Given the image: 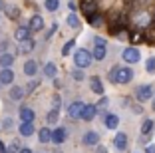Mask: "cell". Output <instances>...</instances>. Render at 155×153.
I'll use <instances>...</instances> for the list:
<instances>
[{"mask_svg":"<svg viewBox=\"0 0 155 153\" xmlns=\"http://www.w3.org/2000/svg\"><path fill=\"white\" fill-rule=\"evenodd\" d=\"M131 78H133V72L129 68H117L115 66L110 72V80L114 81V84H127Z\"/></svg>","mask_w":155,"mask_h":153,"instance_id":"1","label":"cell"},{"mask_svg":"<svg viewBox=\"0 0 155 153\" xmlns=\"http://www.w3.org/2000/svg\"><path fill=\"white\" fill-rule=\"evenodd\" d=\"M74 62H76L78 68H87L91 64V54L87 50H78L76 56H74Z\"/></svg>","mask_w":155,"mask_h":153,"instance_id":"2","label":"cell"},{"mask_svg":"<svg viewBox=\"0 0 155 153\" xmlns=\"http://www.w3.org/2000/svg\"><path fill=\"white\" fill-rule=\"evenodd\" d=\"M82 12L86 14V18L94 16V14L97 12V4H96V0H82Z\"/></svg>","mask_w":155,"mask_h":153,"instance_id":"3","label":"cell"},{"mask_svg":"<svg viewBox=\"0 0 155 153\" xmlns=\"http://www.w3.org/2000/svg\"><path fill=\"white\" fill-rule=\"evenodd\" d=\"M123 60L127 64H135V62H139V50L137 48H125L123 50Z\"/></svg>","mask_w":155,"mask_h":153,"instance_id":"4","label":"cell"},{"mask_svg":"<svg viewBox=\"0 0 155 153\" xmlns=\"http://www.w3.org/2000/svg\"><path fill=\"white\" fill-rule=\"evenodd\" d=\"M153 94H155L153 86H141L139 90H137V98L141 99V101H145V99H151V98H153Z\"/></svg>","mask_w":155,"mask_h":153,"instance_id":"5","label":"cell"},{"mask_svg":"<svg viewBox=\"0 0 155 153\" xmlns=\"http://www.w3.org/2000/svg\"><path fill=\"white\" fill-rule=\"evenodd\" d=\"M135 24L139 28H147L151 24V16L145 12V10H143V12H139V14H135Z\"/></svg>","mask_w":155,"mask_h":153,"instance_id":"6","label":"cell"},{"mask_svg":"<svg viewBox=\"0 0 155 153\" xmlns=\"http://www.w3.org/2000/svg\"><path fill=\"white\" fill-rule=\"evenodd\" d=\"M82 109H84V104H82V101H74V104L68 108V115L72 117V119H76V117H80Z\"/></svg>","mask_w":155,"mask_h":153,"instance_id":"7","label":"cell"},{"mask_svg":"<svg viewBox=\"0 0 155 153\" xmlns=\"http://www.w3.org/2000/svg\"><path fill=\"white\" fill-rule=\"evenodd\" d=\"M80 117H82V119H86V121H91V119L96 117V105H84Z\"/></svg>","mask_w":155,"mask_h":153,"instance_id":"8","label":"cell"},{"mask_svg":"<svg viewBox=\"0 0 155 153\" xmlns=\"http://www.w3.org/2000/svg\"><path fill=\"white\" fill-rule=\"evenodd\" d=\"M44 28V20H42V16H32V20H30V26H28V30H32V32H38Z\"/></svg>","mask_w":155,"mask_h":153,"instance_id":"9","label":"cell"},{"mask_svg":"<svg viewBox=\"0 0 155 153\" xmlns=\"http://www.w3.org/2000/svg\"><path fill=\"white\" fill-rule=\"evenodd\" d=\"M20 119H22V123H32L34 121V111L30 108H22L20 109Z\"/></svg>","mask_w":155,"mask_h":153,"instance_id":"10","label":"cell"},{"mask_svg":"<svg viewBox=\"0 0 155 153\" xmlns=\"http://www.w3.org/2000/svg\"><path fill=\"white\" fill-rule=\"evenodd\" d=\"M114 145L119 149V151L125 149V147H127V135H125V133H117V135H115V139H114Z\"/></svg>","mask_w":155,"mask_h":153,"instance_id":"11","label":"cell"},{"mask_svg":"<svg viewBox=\"0 0 155 153\" xmlns=\"http://www.w3.org/2000/svg\"><path fill=\"white\" fill-rule=\"evenodd\" d=\"M84 143L86 145H97L100 143V135H97L96 131H90V133L84 135Z\"/></svg>","mask_w":155,"mask_h":153,"instance_id":"12","label":"cell"},{"mask_svg":"<svg viewBox=\"0 0 155 153\" xmlns=\"http://www.w3.org/2000/svg\"><path fill=\"white\" fill-rule=\"evenodd\" d=\"M12 80H14V72L8 70V68H4L0 72V84H12Z\"/></svg>","mask_w":155,"mask_h":153,"instance_id":"13","label":"cell"},{"mask_svg":"<svg viewBox=\"0 0 155 153\" xmlns=\"http://www.w3.org/2000/svg\"><path fill=\"white\" fill-rule=\"evenodd\" d=\"M16 40H18V42L30 40V30H28L26 26H20V28H16Z\"/></svg>","mask_w":155,"mask_h":153,"instance_id":"14","label":"cell"},{"mask_svg":"<svg viewBox=\"0 0 155 153\" xmlns=\"http://www.w3.org/2000/svg\"><path fill=\"white\" fill-rule=\"evenodd\" d=\"M90 86H91V90L96 91V94H104V86H101V80L97 76H94L90 80Z\"/></svg>","mask_w":155,"mask_h":153,"instance_id":"15","label":"cell"},{"mask_svg":"<svg viewBox=\"0 0 155 153\" xmlns=\"http://www.w3.org/2000/svg\"><path fill=\"white\" fill-rule=\"evenodd\" d=\"M52 141L54 143H62V141H66V129H56V131H52Z\"/></svg>","mask_w":155,"mask_h":153,"instance_id":"16","label":"cell"},{"mask_svg":"<svg viewBox=\"0 0 155 153\" xmlns=\"http://www.w3.org/2000/svg\"><path fill=\"white\" fill-rule=\"evenodd\" d=\"M36 70H38V66H36V62H32V60H28V62L24 64V74H28V76H34Z\"/></svg>","mask_w":155,"mask_h":153,"instance_id":"17","label":"cell"},{"mask_svg":"<svg viewBox=\"0 0 155 153\" xmlns=\"http://www.w3.org/2000/svg\"><path fill=\"white\" fill-rule=\"evenodd\" d=\"M105 125L110 127V129H115V127L119 125V119H117V115H105Z\"/></svg>","mask_w":155,"mask_h":153,"instance_id":"18","label":"cell"},{"mask_svg":"<svg viewBox=\"0 0 155 153\" xmlns=\"http://www.w3.org/2000/svg\"><path fill=\"white\" fill-rule=\"evenodd\" d=\"M87 20H90V24L94 28H97V26H101V24H104V16H101V14H97V12L94 14V16H90Z\"/></svg>","mask_w":155,"mask_h":153,"instance_id":"19","label":"cell"},{"mask_svg":"<svg viewBox=\"0 0 155 153\" xmlns=\"http://www.w3.org/2000/svg\"><path fill=\"white\" fill-rule=\"evenodd\" d=\"M20 133H22L24 137L32 135L34 133V123H22V125H20Z\"/></svg>","mask_w":155,"mask_h":153,"instance_id":"20","label":"cell"},{"mask_svg":"<svg viewBox=\"0 0 155 153\" xmlns=\"http://www.w3.org/2000/svg\"><path fill=\"white\" fill-rule=\"evenodd\" d=\"M50 139H52V131L48 129V127L40 129V141H42V143H48Z\"/></svg>","mask_w":155,"mask_h":153,"instance_id":"21","label":"cell"},{"mask_svg":"<svg viewBox=\"0 0 155 153\" xmlns=\"http://www.w3.org/2000/svg\"><path fill=\"white\" fill-rule=\"evenodd\" d=\"M94 58L96 60H104L105 58V46H96V50H94Z\"/></svg>","mask_w":155,"mask_h":153,"instance_id":"22","label":"cell"},{"mask_svg":"<svg viewBox=\"0 0 155 153\" xmlns=\"http://www.w3.org/2000/svg\"><path fill=\"white\" fill-rule=\"evenodd\" d=\"M153 119H145V121H143V125H141V133L143 135H147L149 133V131H153Z\"/></svg>","mask_w":155,"mask_h":153,"instance_id":"23","label":"cell"},{"mask_svg":"<svg viewBox=\"0 0 155 153\" xmlns=\"http://www.w3.org/2000/svg\"><path fill=\"white\" fill-rule=\"evenodd\" d=\"M32 48H34V42L32 40H24V42H20V52H32Z\"/></svg>","mask_w":155,"mask_h":153,"instance_id":"24","label":"cell"},{"mask_svg":"<svg viewBox=\"0 0 155 153\" xmlns=\"http://www.w3.org/2000/svg\"><path fill=\"white\" fill-rule=\"evenodd\" d=\"M44 74L48 78H56V64H46L44 66Z\"/></svg>","mask_w":155,"mask_h":153,"instance_id":"25","label":"cell"},{"mask_svg":"<svg viewBox=\"0 0 155 153\" xmlns=\"http://www.w3.org/2000/svg\"><path fill=\"white\" fill-rule=\"evenodd\" d=\"M12 62H14V56H10V54H2L0 56V64H2L4 68L12 66Z\"/></svg>","mask_w":155,"mask_h":153,"instance_id":"26","label":"cell"},{"mask_svg":"<svg viewBox=\"0 0 155 153\" xmlns=\"http://www.w3.org/2000/svg\"><path fill=\"white\" fill-rule=\"evenodd\" d=\"M58 6H60V0H46V8L50 10V12L58 10Z\"/></svg>","mask_w":155,"mask_h":153,"instance_id":"27","label":"cell"},{"mask_svg":"<svg viewBox=\"0 0 155 153\" xmlns=\"http://www.w3.org/2000/svg\"><path fill=\"white\" fill-rule=\"evenodd\" d=\"M68 24H70L72 28H78V26H80V20H78L76 14H70V16H68Z\"/></svg>","mask_w":155,"mask_h":153,"instance_id":"28","label":"cell"},{"mask_svg":"<svg viewBox=\"0 0 155 153\" xmlns=\"http://www.w3.org/2000/svg\"><path fill=\"white\" fill-rule=\"evenodd\" d=\"M46 119H48V123H56V121H58V109H52Z\"/></svg>","mask_w":155,"mask_h":153,"instance_id":"29","label":"cell"},{"mask_svg":"<svg viewBox=\"0 0 155 153\" xmlns=\"http://www.w3.org/2000/svg\"><path fill=\"white\" fill-rule=\"evenodd\" d=\"M74 44H76V40H70V42H68V44H66V46H64V48H62V54H64V56H68V54H70V52H72V48H74Z\"/></svg>","mask_w":155,"mask_h":153,"instance_id":"30","label":"cell"},{"mask_svg":"<svg viewBox=\"0 0 155 153\" xmlns=\"http://www.w3.org/2000/svg\"><path fill=\"white\" fill-rule=\"evenodd\" d=\"M6 14H8L10 18H16L18 16V8L16 6H6Z\"/></svg>","mask_w":155,"mask_h":153,"instance_id":"31","label":"cell"},{"mask_svg":"<svg viewBox=\"0 0 155 153\" xmlns=\"http://www.w3.org/2000/svg\"><path fill=\"white\" fill-rule=\"evenodd\" d=\"M145 68H147V72H149V74H155V58H149V60H147Z\"/></svg>","mask_w":155,"mask_h":153,"instance_id":"32","label":"cell"},{"mask_svg":"<svg viewBox=\"0 0 155 153\" xmlns=\"http://www.w3.org/2000/svg\"><path fill=\"white\" fill-rule=\"evenodd\" d=\"M10 95H12L14 99H18V98H22V95H24V91L20 90V88H14V90L10 91Z\"/></svg>","mask_w":155,"mask_h":153,"instance_id":"33","label":"cell"},{"mask_svg":"<svg viewBox=\"0 0 155 153\" xmlns=\"http://www.w3.org/2000/svg\"><path fill=\"white\" fill-rule=\"evenodd\" d=\"M143 40V34L141 32H135V34H131V42H141Z\"/></svg>","mask_w":155,"mask_h":153,"instance_id":"34","label":"cell"},{"mask_svg":"<svg viewBox=\"0 0 155 153\" xmlns=\"http://www.w3.org/2000/svg\"><path fill=\"white\" fill-rule=\"evenodd\" d=\"M107 104H110V99L105 98V95H104V98L100 99V101H97V105H100V108H105V105H107Z\"/></svg>","mask_w":155,"mask_h":153,"instance_id":"35","label":"cell"},{"mask_svg":"<svg viewBox=\"0 0 155 153\" xmlns=\"http://www.w3.org/2000/svg\"><path fill=\"white\" fill-rule=\"evenodd\" d=\"M16 151H18V143L14 141V143H12V145L8 147V151H6V153H16Z\"/></svg>","mask_w":155,"mask_h":153,"instance_id":"36","label":"cell"},{"mask_svg":"<svg viewBox=\"0 0 155 153\" xmlns=\"http://www.w3.org/2000/svg\"><path fill=\"white\" fill-rule=\"evenodd\" d=\"M96 46H105V40H104L101 36H97V38H96Z\"/></svg>","mask_w":155,"mask_h":153,"instance_id":"37","label":"cell"},{"mask_svg":"<svg viewBox=\"0 0 155 153\" xmlns=\"http://www.w3.org/2000/svg\"><path fill=\"white\" fill-rule=\"evenodd\" d=\"M74 78H76V80H84V74L80 72V70H76V72H74Z\"/></svg>","mask_w":155,"mask_h":153,"instance_id":"38","label":"cell"},{"mask_svg":"<svg viewBox=\"0 0 155 153\" xmlns=\"http://www.w3.org/2000/svg\"><path fill=\"white\" fill-rule=\"evenodd\" d=\"M68 8H70V10H72V14H74V12H76V4H74L72 0H70V4H68Z\"/></svg>","mask_w":155,"mask_h":153,"instance_id":"39","label":"cell"},{"mask_svg":"<svg viewBox=\"0 0 155 153\" xmlns=\"http://www.w3.org/2000/svg\"><path fill=\"white\" fill-rule=\"evenodd\" d=\"M54 108H56V109L60 108V98H58V95H56V98H54Z\"/></svg>","mask_w":155,"mask_h":153,"instance_id":"40","label":"cell"},{"mask_svg":"<svg viewBox=\"0 0 155 153\" xmlns=\"http://www.w3.org/2000/svg\"><path fill=\"white\" fill-rule=\"evenodd\" d=\"M145 151H147V153H155V145H147Z\"/></svg>","mask_w":155,"mask_h":153,"instance_id":"41","label":"cell"},{"mask_svg":"<svg viewBox=\"0 0 155 153\" xmlns=\"http://www.w3.org/2000/svg\"><path fill=\"white\" fill-rule=\"evenodd\" d=\"M96 153H107V149H105V147H97Z\"/></svg>","mask_w":155,"mask_h":153,"instance_id":"42","label":"cell"},{"mask_svg":"<svg viewBox=\"0 0 155 153\" xmlns=\"http://www.w3.org/2000/svg\"><path fill=\"white\" fill-rule=\"evenodd\" d=\"M20 153H32V149H20Z\"/></svg>","mask_w":155,"mask_h":153,"instance_id":"43","label":"cell"},{"mask_svg":"<svg viewBox=\"0 0 155 153\" xmlns=\"http://www.w3.org/2000/svg\"><path fill=\"white\" fill-rule=\"evenodd\" d=\"M0 8H4V4H2V0H0Z\"/></svg>","mask_w":155,"mask_h":153,"instance_id":"44","label":"cell"},{"mask_svg":"<svg viewBox=\"0 0 155 153\" xmlns=\"http://www.w3.org/2000/svg\"><path fill=\"white\" fill-rule=\"evenodd\" d=\"M153 109H155V101H153Z\"/></svg>","mask_w":155,"mask_h":153,"instance_id":"45","label":"cell"}]
</instances>
